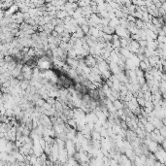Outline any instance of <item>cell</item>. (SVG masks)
<instances>
[{"mask_svg": "<svg viewBox=\"0 0 166 166\" xmlns=\"http://www.w3.org/2000/svg\"><path fill=\"white\" fill-rule=\"evenodd\" d=\"M80 28L82 29V31L85 33V35L86 34H89V26L88 25V23H85V25H83L80 26Z\"/></svg>", "mask_w": 166, "mask_h": 166, "instance_id": "8", "label": "cell"}, {"mask_svg": "<svg viewBox=\"0 0 166 166\" xmlns=\"http://www.w3.org/2000/svg\"><path fill=\"white\" fill-rule=\"evenodd\" d=\"M89 96L90 97V99H92L94 101H99L100 98H99V93H98V90L97 89H90L89 90Z\"/></svg>", "mask_w": 166, "mask_h": 166, "instance_id": "3", "label": "cell"}, {"mask_svg": "<svg viewBox=\"0 0 166 166\" xmlns=\"http://www.w3.org/2000/svg\"><path fill=\"white\" fill-rule=\"evenodd\" d=\"M144 129H145V132L146 133H152L153 131H154L155 128L154 127V125L151 123V122H147L145 124H144Z\"/></svg>", "mask_w": 166, "mask_h": 166, "instance_id": "6", "label": "cell"}, {"mask_svg": "<svg viewBox=\"0 0 166 166\" xmlns=\"http://www.w3.org/2000/svg\"><path fill=\"white\" fill-rule=\"evenodd\" d=\"M65 150L67 152V154H68V157H72L75 153L77 152L76 151V147H75V143L71 140H67L65 141Z\"/></svg>", "mask_w": 166, "mask_h": 166, "instance_id": "1", "label": "cell"}, {"mask_svg": "<svg viewBox=\"0 0 166 166\" xmlns=\"http://www.w3.org/2000/svg\"><path fill=\"white\" fill-rule=\"evenodd\" d=\"M101 31L104 33V34H107V35H114V34H115V28L111 27V26H109V25L103 26Z\"/></svg>", "mask_w": 166, "mask_h": 166, "instance_id": "4", "label": "cell"}, {"mask_svg": "<svg viewBox=\"0 0 166 166\" xmlns=\"http://www.w3.org/2000/svg\"><path fill=\"white\" fill-rule=\"evenodd\" d=\"M64 30H65L64 25H57V26H54V29H53V31H56L58 35H60Z\"/></svg>", "mask_w": 166, "mask_h": 166, "instance_id": "7", "label": "cell"}, {"mask_svg": "<svg viewBox=\"0 0 166 166\" xmlns=\"http://www.w3.org/2000/svg\"><path fill=\"white\" fill-rule=\"evenodd\" d=\"M113 105L115 107V109L116 111H121L124 108V106H123V102L122 100H120V99H117V100H115L113 102Z\"/></svg>", "mask_w": 166, "mask_h": 166, "instance_id": "5", "label": "cell"}, {"mask_svg": "<svg viewBox=\"0 0 166 166\" xmlns=\"http://www.w3.org/2000/svg\"><path fill=\"white\" fill-rule=\"evenodd\" d=\"M154 155L155 159H156V161L164 164V162H165V152H164V149H162L161 147H159V149L154 153Z\"/></svg>", "mask_w": 166, "mask_h": 166, "instance_id": "2", "label": "cell"}]
</instances>
